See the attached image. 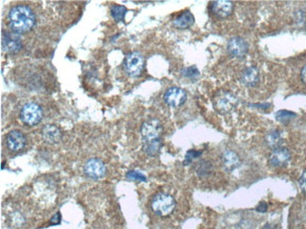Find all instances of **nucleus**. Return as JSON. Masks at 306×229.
<instances>
[{"label":"nucleus","instance_id":"f3484780","mask_svg":"<svg viewBox=\"0 0 306 229\" xmlns=\"http://www.w3.org/2000/svg\"><path fill=\"white\" fill-rule=\"evenodd\" d=\"M195 22L194 16L190 11H185L174 20V26L177 29H185L191 27Z\"/></svg>","mask_w":306,"mask_h":229},{"label":"nucleus","instance_id":"0eeeda50","mask_svg":"<svg viewBox=\"0 0 306 229\" xmlns=\"http://www.w3.org/2000/svg\"><path fill=\"white\" fill-rule=\"evenodd\" d=\"M187 93L184 89L173 86L170 87L164 94V101L171 107H179L187 100Z\"/></svg>","mask_w":306,"mask_h":229},{"label":"nucleus","instance_id":"ddd939ff","mask_svg":"<svg viewBox=\"0 0 306 229\" xmlns=\"http://www.w3.org/2000/svg\"><path fill=\"white\" fill-rule=\"evenodd\" d=\"M42 136L44 142L54 145L60 141L62 133L58 126L54 124H46L42 129Z\"/></svg>","mask_w":306,"mask_h":229},{"label":"nucleus","instance_id":"aec40b11","mask_svg":"<svg viewBox=\"0 0 306 229\" xmlns=\"http://www.w3.org/2000/svg\"><path fill=\"white\" fill-rule=\"evenodd\" d=\"M213 169V165L210 162L202 161L196 169V173L200 178H207L212 174Z\"/></svg>","mask_w":306,"mask_h":229},{"label":"nucleus","instance_id":"bb28decb","mask_svg":"<svg viewBox=\"0 0 306 229\" xmlns=\"http://www.w3.org/2000/svg\"><path fill=\"white\" fill-rule=\"evenodd\" d=\"M299 184L302 189V191L306 195V171L304 172L300 178Z\"/></svg>","mask_w":306,"mask_h":229},{"label":"nucleus","instance_id":"1a4fd4ad","mask_svg":"<svg viewBox=\"0 0 306 229\" xmlns=\"http://www.w3.org/2000/svg\"><path fill=\"white\" fill-rule=\"evenodd\" d=\"M2 49L9 53L15 54L22 48V41L20 36L15 32H4L2 35Z\"/></svg>","mask_w":306,"mask_h":229},{"label":"nucleus","instance_id":"412c9836","mask_svg":"<svg viewBox=\"0 0 306 229\" xmlns=\"http://www.w3.org/2000/svg\"><path fill=\"white\" fill-rule=\"evenodd\" d=\"M111 16L116 22H121L124 20L125 15L126 14V8L121 5H113L111 7Z\"/></svg>","mask_w":306,"mask_h":229},{"label":"nucleus","instance_id":"7c9ffc66","mask_svg":"<svg viewBox=\"0 0 306 229\" xmlns=\"http://www.w3.org/2000/svg\"><path fill=\"white\" fill-rule=\"evenodd\" d=\"M264 229H273V227L272 226H270V225H267Z\"/></svg>","mask_w":306,"mask_h":229},{"label":"nucleus","instance_id":"6e6552de","mask_svg":"<svg viewBox=\"0 0 306 229\" xmlns=\"http://www.w3.org/2000/svg\"><path fill=\"white\" fill-rule=\"evenodd\" d=\"M107 168L105 164L101 160L92 158L90 159L84 165V173L88 178L92 180H99L102 179L106 175Z\"/></svg>","mask_w":306,"mask_h":229},{"label":"nucleus","instance_id":"c85d7f7f","mask_svg":"<svg viewBox=\"0 0 306 229\" xmlns=\"http://www.w3.org/2000/svg\"><path fill=\"white\" fill-rule=\"evenodd\" d=\"M301 77H302V80L303 82L306 85V65L303 68L302 72H301Z\"/></svg>","mask_w":306,"mask_h":229},{"label":"nucleus","instance_id":"5701e85b","mask_svg":"<svg viewBox=\"0 0 306 229\" xmlns=\"http://www.w3.org/2000/svg\"><path fill=\"white\" fill-rule=\"evenodd\" d=\"M202 154V151H199V150H194V149H191L189 150L186 154V158H185V161H184V164L185 165H188L190 164V163L196 159V158L200 157Z\"/></svg>","mask_w":306,"mask_h":229},{"label":"nucleus","instance_id":"dca6fc26","mask_svg":"<svg viewBox=\"0 0 306 229\" xmlns=\"http://www.w3.org/2000/svg\"><path fill=\"white\" fill-rule=\"evenodd\" d=\"M222 164L228 171H233L240 165V159L232 150H227L222 154Z\"/></svg>","mask_w":306,"mask_h":229},{"label":"nucleus","instance_id":"f03ea898","mask_svg":"<svg viewBox=\"0 0 306 229\" xmlns=\"http://www.w3.org/2000/svg\"><path fill=\"white\" fill-rule=\"evenodd\" d=\"M176 207L175 198L165 193L157 194L151 202V208L156 214L167 217L172 214Z\"/></svg>","mask_w":306,"mask_h":229},{"label":"nucleus","instance_id":"b1692460","mask_svg":"<svg viewBox=\"0 0 306 229\" xmlns=\"http://www.w3.org/2000/svg\"><path fill=\"white\" fill-rule=\"evenodd\" d=\"M182 74L185 76V77H188V78H195L199 75V71L197 70L196 67L194 66H191L189 68H186L182 71Z\"/></svg>","mask_w":306,"mask_h":229},{"label":"nucleus","instance_id":"6ab92c4d","mask_svg":"<svg viewBox=\"0 0 306 229\" xmlns=\"http://www.w3.org/2000/svg\"><path fill=\"white\" fill-rule=\"evenodd\" d=\"M266 142L270 147H271L273 149L277 148L283 142L281 132L278 130H273V131H270L268 133V135L266 136Z\"/></svg>","mask_w":306,"mask_h":229},{"label":"nucleus","instance_id":"f257e3e1","mask_svg":"<svg viewBox=\"0 0 306 229\" xmlns=\"http://www.w3.org/2000/svg\"><path fill=\"white\" fill-rule=\"evenodd\" d=\"M10 27L17 34L27 33L35 26L36 18L32 10L25 5H17L9 14Z\"/></svg>","mask_w":306,"mask_h":229},{"label":"nucleus","instance_id":"423d86ee","mask_svg":"<svg viewBox=\"0 0 306 229\" xmlns=\"http://www.w3.org/2000/svg\"><path fill=\"white\" fill-rule=\"evenodd\" d=\"M162 131L163 127L159 119L151 118L146 120L141 128L143 143L161 139Z\"/></svg>","mask_w":306,"mask_h":229},{"label":"nucleus","instance_id":"4be33fe9","mask_svg":"<svg viewBox=\"0 0 306 229\" xmlns=\"http://www.w3.org/2000/svg\"><path fill=\"white\" fill-rule=\"evenodd\" d=\"M295 116V113L288 110H280L276 113V119L282 123H288Z\"/></svg>","mask_w":306,"mask_h":229},{"label":"nucleus","instance_id":"9b49d317","mask_svg":"<svg viewBox=\"0 0 306 229\" xmlns=\"http://www.w3.org/2000/svg\"><path fill=\"white\" fill-rule=\"evenodd\" d=\"M6 144L8 148L12 151H20L26 147L27 138L22 131L15 130L7 134Z\"/></svg>","mask_w":306,"mask_h":229},{"label":"nucleus","instance_id":"393cba45","mask_svg":"<svg viewBox=\"0 0 306 229\" xmlns=\"http://www.w3.org/2000/svg\"><path fill=\"white\" fill-rule=\"evenodd\" d=\"M126 178L133 180H140V181H146V178L144 175L141 174L138 171H129L126 174Z\"/></svg>","mask_w":306,"mask_h":229},{"label":"nucleus","instance_id":"f8f14e48","mask_svg":"<svg viewBox=\"0 0 306 229\" xmlns=\"http://www.w3.org/2000/svg\"><path fill=\"white\" fill-rule=\"evenodd\" d=\"M228 52L234 57H243L248 52V44L239 37H234L228 43Z\"/></svg>","mask_w":306,"mask_h":229},{"label":"nucleus","instance_id":"4468645a","mask_svg":"<svg viewBox=\"0 0 306 229\" xmlns=\"http://www.w3.org/2000/svg\"><path fill=\"white\" fill-rule=\"evenodd\" d=\"M233 2L228 0H219L211 3V12L221 18H225L233 12Z\"/></svg>","mask_w":306,"mask_h":229},{"label":"nucleus","instance_id":"cd10ccee","mask_svg":"<svg viewBox=\"0 0 306 229\" xmlns=\"http://www.w3.org/2000/svg\"><path fill=\"white\" fill-rule=\"evenodd\" d=\"M267 210H268V205L265 202H261L256 208V211L258 213H266Z\"/></svg>","mask_w":306,"mask_h":229},{"label":"nucleus","instance_id":"a878e982","mask_svg":"<svg viewBox=\"0 0 306 229\" xmlns=\"http://www.w3.org/2000/svg\"><path fill=\"white\" fill-rule=\"evenodd\" d=\"M12 221H13V225H14V226H17V227H19V226H21V225H23V224H24L25 219H24V217L21 215V213H14V214H13Z\"/></svg>","mask_w":306,"mask_h":229},{"label":"nucleus","instance_id":"c756f323","mask_svg":"<svg viewBox=\"0 0 306 229\" xmlns=\"http://www.w3.org/2000/svg\"><path fill=\"white\" fill-rule=\"evenodd\" d=\"M250 106H254V107H261L263 109H267L268 107L270 106V103H264V104H250Z\"/></svg>","mask_w":306,"mask_h":229},{"label":"nucleus","instance_id":"39448f33","mask_svg":"<svg viewBox=\"0 0 306 229\" xmlns=\"http://www.w3.org/2000/svg\"><path fill=\"white\" fill-rule=\"evenodd\" d=\"M237 104V99L233 93L221 90L218 92L214 98V107L215 109L222 114L232 111Z\"/></svg>","mask_w":306,"mask_h":229},{"label":"nucleus","instance_id":"9d476101","mask_svg":"<svg viewBox=\"0 0 306 229\" xmlns=\"http://www.w3.org/2000/svg\"><path fill=\"white\" fill-rule=\"evenodd\" d=\"M291 159L290 151L287 147H279L273 149L269 158V163L272 167H284Z\"/></svg>","mask_w":306,"mask_h":229},{"label":"nucleus","instance_id":"2eb2a0df","mask_svg":"<svg viewBox=\"0 0 306 229\" xmlns=\"http://www.w3.org/2000/svg\"><path fill=\"white\" fill-rule=\"evenodd\" d=\"M241 82L247 86H255L259 82V72L255 67L246 68L240 75Z\"/></svg>","mask_w":306,"mask_h":229},{"label":"nucleus","instance_id":"a211bd4d","mask_svg":"<svg viewBox=\"0 0 306 229\" xmlns=\"http://www.w3.org/2000/svg\"><path fill=\"white\" fill-rule=\"evenodd\" d=\"M144 151L145 152L148 156H156L160 153L161 147H162V141L161 139L150 141V142H144Z\"/></svg>","mask_w":306,"mask_h":229},{"label":"nucleus","instance_id":"20e7f679","mask_svg":"<svg viewBox=\"0 0 306 229\" xmlns=\"http://www.w3.org/2000/svg\"><path fill=\"white\" fill-rule=\"evenodd\" d=\"M20 117L26 125L35 126L39 124L43 118V110L38 103L28 102L22 107Z\"/></svg>","mask_w":306,"mask_h":229},{"label":"nucleus","instance_id":"7ed1b4c3","mask_svg":"<svg viewBox=\"0 0 306 229\" xmlns=\"http://www.w3.org/2000/svg\"><path fill=\"white\" fill-rule=\"evenodd\" d=\"M144 57L140 52H132L124 61L125 72L131 77H138L144 72Z\"/></svg>","mask_w":306,"mask_h":229}]
</instances>
